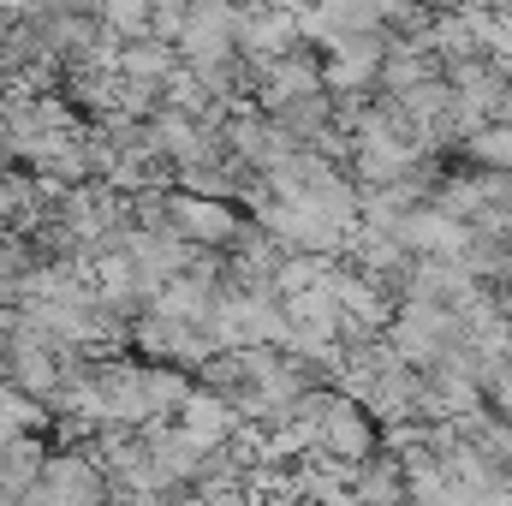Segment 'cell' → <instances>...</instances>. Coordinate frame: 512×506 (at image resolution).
Returning a JSON list of instances; mask_svg holds the SVG:
<instances>
[{
    "mask_svg": "<svg viewBox=\"0 0 512 506\" xmlns=\"http://www.w3.org/2000/svg\"><path fill=\"white\" fill-rule=\"evenodd\" d=\"M167 233L179 239V245H191V251H233V239L245 233V221H239V209L233 203H209V197H167Z\"/></svg>",
    "mask_w": 512,
    "mask_h": 506,
    "instance_id": "1",
    "label": "cell"
},
{
    "mask_svg": "<svg viewBox=\"0 0 512 506\" xmlns=\"http://www.w3.org/2000/svg\"><path fill=\"white\" fill-rule=\"evenodd\" d=\"M251 96H256V114H280L286 102H304V96H322V54L316 48H292L268 66L251 72Z\"/></svg>",
    "mask_w": 512,
    "mask_h": 506,
    "instance_id": "2",
    "label": "cell"
},
{
    "mask_svg": "<svg viewBox=\"0 0 512 506\" xmlns=\"http://www.w3.org/2000/svg\"><path fill=\"white\" fill-rule=\"evenodd\" d=\"M316 453L322 459H340V465H364V459H376L382 453V429L370 423V411L364 405H352V399H340V393H328V405H322V429H316Z\"/></svg>",
    "mask_w": 512,
    "mask_h": 506,
    "instance_id": "3",
    "label": "cell"
},
{
    "mask_svg": "<svg viewBox=\"0 0 512 506\" xmlns=\"http://www.w3.org/2000/svg\"><path fill=\"white\" fill-rule=\"evenodd\" d=\"M382 60H387L382 36H352V42L322 48V96H376Z\"/></svg>",
    "mask_w": 512,
    "mask_h": 506,
    "instance_id": "4",
    "label": "cell"
},
{
    "mask_svg": "<svg viewBox=\"0 0 512 506\" xmlns=\"http://www.w3.org/2000/svg\"><path fill=\"white\" fill-rule=\"evenodd\" d=\"M292 48H304L298 42V12H286V6H251V12H239V24H233V54L245 60V66H268V60H280V54H292Z\"/></svg>",
    "mask_w": 512,
    "mask_h": 506,
    "instance_id": "5",
    "label": "cell"
},
{
    "mask_svg": "<svg viewBox=\"0 0 512 506\" xmlns=\"http://www.w3.org/2000/svg\"><path fill=\"white\" fill-rule=\"evenodd\" d=\"M173 429H179L197 453H221V447H227V435L239 429V417H233V405H227V399H215V393L191 387V399L173 411Z\"/></svg>",
    "mask_w": 512,
    "mask_h": 506,
    "instance_id": "6",
    "label": "cell"
},
{
    "mask_svg": "<svg viewBox=\"0 0 512 506\" xmlns=\"http://www.w3.org/2000/svg\"><path fill=\"white\" fill-rule=\"evenodd\" d=\"M358 506H405V477H399V465L376 453V459H364L358 471H352V489H346Z\"/></svg>",
    "mask_w": 512,
    "mask_h": 506,
    "instance_id": "7",
    "label": "cell"
},
{
    "mask_svg": "<svg viewBox=\"0 0 512 506\" xmlns=\"http://www.w3.org/2000/svg\"><path fill=\"white\" fill-rule=\"evenodd\" d=\"M465 161L489 179H512V126H483L465 143Z\"/></svg>",
    "mask_w": 512,
    "mask_h": 506,
    "instance_id": "8",
    "label": "cell"
},
{
    "mask_svg": "<svg viewBox=\"0 0 512 506\" xmlns=\"http://www.w3.org/2000/svg\"><path fill=\"white\" fill-rule=\"evenodd\" d=\"M483 399H489V411H495V417H501V423L512 429V370H507L501 381H495V387H489Z\"/></svg>",
    "mask_w": 512,
    "mask_h": 506,
    "instance_id": "9",
    "label": "cell"
},
{
    "mask_svg": "<svg viewBox=\"0 0 512 506\" xmlns=\"http://www.w3.org/2000/svg\"><path fill=\"white\" fill-rule=\"evenodd\" d=\"M262 506H304V501H286V495H280V501H262Z\"/></svg>",
    "mask_w": 512,
    "mask_h": 506,
    "instance_id": "10",
    "label": "cell"
},
{
    "mask_svg": "<svg viewBox=\"0 0 512 506\" xmlns=\"http://www.w3.org/2000/svg\"><path fill=\"white\" fill-rule=\"evenodd\" d=\"M507 298H512V280H507Z\"/></svg>",
    "mask_w": 512,
    "mask_h": 506,
    "instance_id": "11",
    "label": "cell"
}]
</instances>
